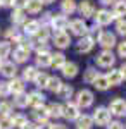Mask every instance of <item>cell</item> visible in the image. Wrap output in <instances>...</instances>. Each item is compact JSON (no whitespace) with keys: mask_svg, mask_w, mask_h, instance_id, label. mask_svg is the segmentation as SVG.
Returning a JSON list of instances; mask_svg holds the SVG:
<instances>
[{"mask_svg":"<svg viewBox=\"0 0 126 129\" xmlns=\"http://www.w3.org/2000/svg\"><path fill=\"white\" fill-rule=\"evenodd\" d=\"M93 100H95V96H93V91L92 89H79L76 93V100H74V103H76L79 109H88V107H92L93 105Z\"/></svg>","mask_w":126,"mask_h":129,"instance_id":"cell-1","label":"cell"},{"mask_svg":"<svg viewBox=\"0 0 126 129\" xmlns=\"http://www.w3.org/2000/svg\"><path fill=\"white\" fill-rule=\"evenodd\" d=\"M68 28L71 29V35H74V36H78V38H83V36H87V33H88V26H87V22L81 19V17L69 21Z\"/></svg>","mask_w":126,"mask_h":129,"instance_id":"cell-2","label":"cell"},{"mask_svg":"<svg viewBox=\"0 0 126 129\" xmlns=\"http://www.w3.org/2000/svg\"><path fill=\"white\" fill-rule=\"evenodd\" d=\"M95 62H97L98 67H109L111 69L116 64V55L112 53V50H102L95 57Z\"/></svg>","mask_w":126,"mask_h":129,"instance_id":"cell-3","label":"cell"},{"mask_svg":"<svg viewBox=\"0 0 126 129\" xmlns=\"http://www.w3.org/2000/svg\"><path fill=\"white\" fill-rule=\"evenodd\" d=\"M97 43L104 50H112L117 45L116 35H114L112 31H102V33H100V36H98V40H97Z\"/></svg>","mask_w":126,"mask_h":129,"instance_id":"cell-4","label":"cell"},{"mask_svg":"<svg viewBox=\"0 0 126 129\" xmlns=\"http://www.w3.org/2000/svg\"><path fill=\"white\" fill-rule=\"evenodd\" d=\"M92 120H93V126H107L111 122V112L107 110V107H97L93 115H92Z\"/></svg>","mask_w":126,"mask_h":129,"instance_id":"cell-5","label":"cell"},{"mask_svg":"<svg viewBox=\"0 0 126 129\" xmlns=\"http://www.w3.org/2000/svg\"><path fill=\"white\" fill-rule=\"evenodd\" d=\"M107 110L111 112V115H116V117H126V100L124 98H114Z\"/></svg>","mask_w":126,"mask_h":129,"instance_id":"cell-6","label":"cell"},{"mask_svg":"<svg viewBox=\"0 0 126 129\" xmlns=\"http://www.w3.org/2000/svg\"><path fill=\"white\" fill-rule=\"evenodd\" d=\"M79 115H81V109L74 102L69 100L66 105H62V117H66L68 120H76Z\"/></svg>","mask_w":126,"mask_h":129,"instance_id":"cell-7","label":"cell"},{"mask_svg":"<svg viewBox=\"0 0 126 129\" xmlns=\"http://www.w3.org/2000/svg\"><path fill=\"white\" fill-rule=\"evenodd\" d=\"M69 19L64 16V14H54L52 16V21H50V29H55V33H60V31L68 29Z\"/></svg>","mask_w":126,"mask_h":129,"instance_id":"cell-8","label":"cell"},{"mask_svg":"<svg viewBox=\"0 0 126 129\" xmlns=\"http://www.w3.org/2000/svg\"><path fill=\"white\" fill-rule=\"evenodd\" d=\"M78 12H79V16H83L81 19H90V17H93V14H95V5H93V2L92 0H81L79 4H78Z\"/></svg>","mask_w":126,"mask_h":129,"instance_id":"cell-9","label":"cell"},{"mask_svg":"<svg viewBox=\"0 0 126 129\" xmlns=\"http://www.w3.org/2000/svg\"><path fill=\"white\" fill-rule=\"evenodd\" d=\"M93 19H95V24L97 26H109L114 17H112V12L107 9H100V10H95V14H93Z\"/></svg>","mask_w":126,"mask_h":129,"instance_id":"cell-10","label":"cell"},{"mask_svg":"<svg viewBox=\"0 0 126 129\" xmlns=\"http://www.w3.org/2000/svg\"><path fill=\"white\" fill-rule=\"evenodd\" d=\"M52 43L57 47V48L64 50L71 45V35L66 33V31H60V33H54L52 35Z\"/></svg>","mask_w":126,"mask_h":129,"instance_id":"cell-11","label":"cell"},{"mask_svg":"<svg viewBox=\"0 0 126 129\" xmlns=\"http://www.w3.org/2000/svg\"><path fill=\"white\" fill-rule=\"evenodd\" d=\"M45 100H47V96L41 91H31V93H28V107H33V109L43 107Z\"/></svg>","mask_w":126,"mask_h":129,"instance_id":"cell-12","label":"cell"},{"mask_svg":"<svg viewBox=\"0 0 126 129\" xmlns=\"http://www.w3.org/2000/svg\"><path fill=\"white\" fill-rule=\"evenodd\" d=\"M7 86H9V95H14V96H16V95L24 93V86H26V84H24V81L21 79V78L16 76V78H12V79L7 83Z\"/></svg>","mask_w":126,"mask_h":129,"instance_id":"cell-13","label":"cell"},{"mask_svg":"<svg viewBox=\"0 0 126 129\" xmlns=\"http://www.w3.org/2000/svg\"><path fill=\"white\" fill-rule=\"evenodd\" d=\"M0 74H2L4 78H7V79H12V78L17 76V66H16L12 60H4V66H2V69H0Z\"/></svg>","mask_w":126,"mask_h":129,"instance_id":"cell-14","label":"cell"},{"mask_svg":"<svg viewBox=\"0 0 126 129\" xmlns=\"http://www.w3.org/2000/svg\"><path fill=\"white\" fill-rule=\"evenodd\" d=\"M93 47H95V41H92L88 36H83L76 43V52L78 53H90L93 50Z\"/></svg>","mask_w":126,"mask_h":129,"instance_id":"cell-15","label":"cell"},{"mask_svg":"<svg viewBox=\"0 0 126 129\" xmlns=\"http://www.w3.org/2000/svg\"><path fill=\"white\" fill-rule=\"evenodd\" d=\"M29 53L31 52H28V50H24V48H14L12 52H10V55H12V62L14 64H24V62H28L29 59Z\"/></svg>","mask_w":126,"mask_h":129,"instance_id":"cell-16","label":"cell"},{"mask_svg":"<svg viewBox=\"0 0 126 129\" xmlns=\"http://www.w3.org/2000/svg\"><path fill=\"white\" fill-rule=\"evenodd\" d=\"M31 115L36 119V124H43V122H49L50 115H49V109L43 105V107H36V109H33L31 112Z\"/></svg>","mask_w":126,"mask_h":129,"instance_id":"cell-17","label":"cell"},{"mask_svg":"<svg viewBox=\"0 0 126 129\" xmlns=\"http://www.w3.org/2000/svg\"><path fill=\"white\" fill-rule=\"evenodd\" d=\"M38 29H40V22L36 19H29L23 24V33H24V36H29V38L35 36Z\"/></svg>","mask_w":126,"mask_h":129,"instance_id":"cell-18","label":"cell"},{"mask_svg":"<svg viewBox=\"0 0 126 129\" xmlns=\"http://www.w3.org/2000/svg\"><path fill=\"white\" fill-rule=\"evenodd\" d=\"M106 79H107V83H109V86H119V84L123 83V76H121L119 69L111 67V71L106 74Z\"/></svg>","mask_w":126,"mask_h":129,"instance_id":"cell-19","label":"cell"},{"mask_svg":"<svg viewBox=\"0 0 126 129\" xmlns=\"http://www.w3.org/2000/svg\"><path fill=\"white\" fill-rule=\"evenodd\" d=\"M62 76L64 78H68V79H73V78H76L78 76V71H79V67H78L76 62H66L64 66H62Z\"/></svg>","mask_w":126,"mask_h":129,"instance_id":"cell-20","label":"cell"},{"mask_svg":"<svg viewBox=\"0 0 126 129\" xmlns=\"http://www.w3.org/2000/svg\"><path fill=\"white\" fill-rule=\"evenodd\" d=\"M126 16V0H116L112 5V17L114 19H124Z\"/></svg>","mask_w":126,"mask_h":129,"instance_id":"cell-21","label":"cell"},{"mask_svg":"<svg viewBox=\"0 0 126 129\" xmlns=\"http://www.w3.org/2000/svg\"><path fill=\"white\" fill-rule=\"evenodd\" d=\"M50 59H52V53H36V57H35V67L36 69H47L50 67Z\"/></svg>","mask_w":126,"mask_h":129,"instance_id":"cell-22","label":"cell"},{"mask_svg":"<svg viewBox=\"0 0 126 129\" xmlns=\"http://www.w3.org/2000/svg\"><path fill=\"white\" fill-rule=\"evenodd\" d=\"M68 60H66V55L62 53V52H55V53H52V59H50V67H54V69H62V66L66 64Z\"/></svg>","mask_w":126,"mask_h":129,"instance_id":"cell-23","label":"cell"},{"mask_svg":"<svg viewBox=\"0 0 126 129\" xmlns=\"http://www.w3.org/2000/svg\"><path fill=\"white\" fill-rule=\"evenodd\" d=\"M5 38H7L9 43H19L24 38V35L17 28H9V29H5Z\"/></svg>","mask_w":126,"mask_h":129,"instance_id":"cell-24","label":"cell"},{"mask_svg":"<svg viewBox=\"0 0 126 129\" xmlns=\"http://www.w3.org/2000/svg\"><path fill=\"white\" fill-rule=\"evenodd\" d=\"M76 9H78L76 0H62V2H60V10H62L64 16H71V14H74Z\"/></svg>","mask_w":126,"mask_h":129,"instance_id":"cell-25","label":"cell"},{"mask_svg":"<svg viewBox=\"0 0 126 129\" xmlns=\"http://www.w3.org/2000/svg\"><path fill=\"white\" fill-rule=\"evenodd\" d=\"M10 21H12V24H14V28L16 26H19V24H24L26 22V12L24 10H17L14 9L12 12H10Z\"/></svg>","mask_w":126,"mask_h":129,"instance_id":"cell-26","label":"cell"},{"mask_svg":"<svg viewBox=\"0 0 126 129\" xmlns=\"http://www.w3.org/2000/svg\"><path fill=\"white\" fill-rule=\"evenodd\" d=\"M41 9H43V4L40 0H28L26 7H24V12H28V14H40Z\"/></svg>","mask_w":126,"mask_h":129,"instance_id":"cell-27","label":"cell"},{"mask_svg":"<svg viewBox=\"0 0 126 129\" xmlns=\"http://www.w3.org/2000/svg\"><path fill=\"white\" fill-rule=\"evenodd\" d=\"M76 126L78 129H92L93 127V120H92V115H87V114H81L76 119Z\"/></svg>","mask_w":126,"mask_h":129,"instance_id":"cell-28","label":"cell"},{"mask_svg":"<svg viewBox=\"0 0 126 129\" xmlns=\"http://www.w3.org/2000/svg\"><path fill=\"white\" fill-rule=\"evenodd\" d=\"M38 72H40V71L36 69L35 66H28V67L23 69V78H21V79L24 81V83H26V81H31V83H33L35 78L38 76Z\"/></svg>","mask_w":126,"mask_h":129,"instance_id":"cell-29","label":"cell"},{"mask_svg":"<svg viewBox=\"0 0 126 129\" xmlns=\"http://www.w3.org/2000/svg\"><path fill=\"white\" fill-rule=\"evenodd\" d=\"M50 36H52V33H50V28L49 26H40V29L36 31V35L35 36H31V38H35L36 41H47L50 40Z\"/></svg>","mask_w":126,"mask_h":129,"instance_id":"cell-30","label":"cell"},{"mask_svg":"<svg viewBox=\"0 0 126 129\" xmlns=\"http://www.w3.org/2000/svg\"><path fill=\"white\" fill-rule=\"evenodd\" d=\"M57 95L62 100L69 102V98H73V95H74V88H73V84H64V83H62V86H60V89L57 91Z\"/></svg>","mask_w":126,"mask_h":129,"instance_id":"cell-31","label":"cell"},{"mask_svg":"<svg viewBox=\"0 0 126 129\" xmlns=\"http://www.w3.org/2000/svg\"><path fill=\"white\" fill-rule=\"evenodd\" d=\"M92 84H93V88H97L98 91H107V89L111 88L109 83H107V79H106V74H98Z\"/></svg>","mask_w":126,"mask_h":129,"instance_id":"cell-32","label":"cell"},{"mask_svg":"<svg viewBox=\"0 0 126 129\" xmlns=\"http://www.w3.org/2000/svg\"><path fill=\"white\" fill-rule=\"evenodd\" d=\"M60 86H62V81H60V78H57V76H50V78H49L47 89H49L50 93H57L59 89H60Z\"/></svg>","mask_w":126,"mask_h":129,"instance_id":"cell-33","label":"cell"},{"mask_svg":"<svg viewBox=\"0 0 126 129\" xmlns=\"http://www.w3.org/2000/svg\"><path fill=\"white\" fill-rule=\"evenodd\" d=\"M47 109H49V115L52 119H60L62 117V105L60 103H50Z\"/></svg>","mask_w":126,"mask_h":129,"instance_id":"cell-34","label":"cell"},{"mask_svg":"<svg viewBox=\"0 0 126 129\" xmlns=\"http://www.w3.org/2000/svg\"><path fill=\"white\" fill-rule=\"evenodd\" d=\"M14 107L17 109H26L28 107V93H21L14 96Z\"/></svg>","mask_w":126,"mask_h":129,"instance_id":"cell-35","label":"cell"},{"mask_svg":"<svg viewBox=\"0 0 126 129\" xmlns=\"http://www.w3.org/2000/svg\"><path fill=\"white\" fill-rule=\"evenodd\" d=\"M49 78H50V76L47 74V72L40 71V72H38V76L35 78V81H33V83H35V84H36L38 88H47V83H49Z\"/></svg>","mask_w":126,"mask_h":129,"instance_id":"cell-36","label":"cell"},{"mask_svg":"<svg viewBox=\"0 0 126 129\" xmlns=\"http://www.w3.org/2000/svg\"><path fill=\"white\" fill-rule=\"evenodd\" d=\"M97 76H98V72H97L95 67H88V69L85 71V74H83V81H85L87 84H92Z\"/></svg>","mask_w":126,"mask_h":129,"instance_id":"cell-37","label":"cell"},{"mask_svg":"<svg viewBox=\"0 0 126 129\" xmlns=\"http://www.w3.org/2000/svg\"><path fill=\"white\" fill-rule=\"evenodd\" d=\"M10 120H12L14 127H21V126H24L28 122V117L24 114H14V115H10Z\"/></svg>","mask_w":126,"mask_h":129,"instance_id":"cell-38","label":"cell"},{"mask_svg":"<svg viewBox=\"0 0 126 129\" xmlns=\"http://www.w3.org/2000/svg\"><path fill=\"white\" fill-rule=\"evenodd\" d=\"M102 28L100 26H97V24H93L92 28H88V33H87V36L90 38L92 41H97L98 40V36H100V33H102Z\"/></svg>","mask_w":126,"mask_h":129,"instance_id":"cell-39","label":"cell"},{"mask_svg":"<svg viewBox=\"0 0 126 129\" xmlns=\"http://www.w3.org/2000/svg\"><path fill=\"white\" fill-rule=\"evenodd\" d=\"M10 115H12V103L0 102V117H10Z\"/></svg>","mask_w":126,"mask_h":129,"instance_id":"cell-40","label":"cell"},{"mask_svg":"<svg viewBox=\"0 0 126 129\" xmlns=\"http://www.w3.org/2000/svg\"><path fill=\"white\" fill-rule=\"evenodd\" d=\"M10 52H12V47H10V43L7 40H2L0 41V59H5V57H9Z\"/></svg>","mask_w":126,"mask_h":129,"instance_id":"cell-41","label":"cell"},{"mask_svg":"<svg viewBox=\"0 0 126 129\" xmlns=\"http://www.w3.org/2000/svg\"><path fill=\"white\" fill-rule=\"evenodd\" d=\"M114 35H119L126 38V19H117L116 21V33Z\"/></svg>","mask_w":126,"mask_h":129,"instance_id":"cell-42","label":"cell"},{"mask_svg":"<svg viewBox=\"0 0 126 129\" xmlns=\"http://www.w3.org/2000/svg\"><path fill=\"white\" fill-rule=\"evenodd\" d=\"M52 16H54L52 12H43V14H41V19L38 21V22H40V26H50Z\"/></svg>","mask_w":126,"mask_h":129,"instance_id":"cell-43","label":"cell"},{"mask_svg":"<svg viewBox=\"0 0 126 129\" xmlns=\"http://www.w3.org/2000/svg\"><path fill=\"white\" fill-rule=\"evenodd\" d=\"M0 129H14L10 117H0Z\"/></svg>","mask_w":126,"mask_h":129,"instance_id":"cell-44","label":"cell"},{"mask_svg":"<svg viewBox=\"0 0 126 129\" xmlns=\"http://www.w3.org/2000/svg\"><path fill=\"white\" fill-rule=\"evenodd\" d=\"M117 57L126 59V40H123L121 43H117Z\"/></svg>","mask_w":126,"mask_h":129,"instance_id":"cell-45","label":"cell"},{"mask_svg":"<svg viewBox=\"0 0 126 129\" xmlns=\"http://www.w3.org/2000/svg\"><path fill=\"white\" fill-rule=\"evenodd\" d=\"M26 2H28V0H12V5H10V7H14V9H17V10H24Z\"/></svg>","mask_w":126,"mask_h":129,"instance_id":"cell-46","label":"cell"},{"mask_svg":"<svg viewBox=\"0 0 126 129\" xmlns=\"http://www.w3.org/2000/svg\"><path fill=\"white\" fill-rule=\"evenodd\" d=\"M107 129H124V124L121 120H111L107 124Z\"/></svg>","mask_w":126,"mask_h":129,"instance_id":"cell-47","label":"cell"},{"mask_svg":"<svg viewBox=\"0 0 126 129\" xmlns=\"http://www.w3.org/2000/svg\"><path fill=\"white\" fill-rule=\"evenodd\" d=\"M7 95H9L7 81H0V98H2V96H7Z\"/></svg>","mask_w":126,"mask_h":129,"instance_id":"cell-48","label":"cell"},{"mask_svg":"<svg viewBox=\"0 0 126 129\" xmlns=\"http://www.w3.org/2000/svg\"><path fill=\"white\" fill-rule=\"evenodd\" d=\"M19 129H36V124H35V122H26V124H24V126H21Z\"/></svg>","mask_w":126,"mask_h":129,"instance_id":"cell-49","label":"cell"},{"mask_svg":"<svg viewBox=\"0 0 126 129\" xmlns=\"http://www.w3.org/2000/svg\"><path fill=\"white\" fill-rule=\"evenodd\" d=\"M50 129H69L66 124H50Z\"/></svg>","mask_w":126,"mask_h":129,"instance_id":"cell-50","label":"cell"},{"mask_svg":"<svg viewBox=\"0 0 126 129\" xmlns=\"http://www.w3.org/2000/svg\"><path fill=\"white\" fill-rule=\"evenodd\" d=\"M119 72H121V76H123V81H124V79H126V62L123 64V66H121V67H119Z\"/></svg>","mask_w":126,"mask_h":129,"instance_id":"cell-51","label":"cell"},{"mask_svg":"<svg viewBox=\"0 0 126 129\" xmlns=\"http://www.w3.org/2000/svg\"><path fill=\"white\" fill-rule=\"evenodd\" d=\"M36 129H50L49 122H43V124H36Z\"/></svg>","mask_w":126,"mask_h":129,"instance_id":"cell-52","label":"cell"},{"mask_svg":"<svg viewBox=\"0 0 126 129\" xmlns=\"http://www.w3.org/2000/svg\"><path fill=\"white\" fill-rule=\"evenodd\" d=\"M98 2H100L102 5H114V2H116V0H98Z\"/></svg>","mask_w":126,"mask_h":129,"instance_id":"cell-53","label":"cell"},{"mask_svg":"<svg viewBox=\"0 0 126 129\" xmlns=\"http://www.w3.org/2000/svg\"><path fill=\"white\" fill-rule=\"evenodd\" d=\"M2 2V7H10L12 5V0H0Z\"/></svg>","mask_w":126,"mask_h":129,"instance_id":"cell-54","label":"cell"},{"mask_svg":"<svg viewBox=\"0 0 126 129\" xmlns=\"http://www.w3.org/2000/svg\"><path fill=\"white\" fill-rule=\"evenodd\" d=\"M40 2H41V4H43V5H45V4H54V2H55V0H40Z\"/></svg>","mask_w":126,"mask_h":129,"instance_id":"cell-55","label":"cell"},{"mask_svg":"<svg viewBox=\"0 0 126 129\" xmlns=\"http://www.w3.org/2000/svg\"><path fill=\"white\" fill-rule=\"evenodd\" d=\"M2 66H4V59H0V69H2Z\"/></svg>","mask_w":126,"mask_h":129,"instance_id":"cell-56","label":"cell"},{"mask_svg":"<svg viewBox=\"0 0 126 129\" xmlns=\"http://www.w3.org/2000/svg\"><path fill=\"white\" fill-rule=\"evenodd\" d=\"M0 9H2V2H0Z\"/></svg>","mask_w":126,"mask_h":129,"instance_id":"cell-57","label":"cell"},{"mask_svg":"<svg viewBox=\"0 0 126 129\" xmlns=\"http://www.w3.org/2000/svg\"><path fill=\"white\" fill-rule=\"evenodd\" d=\"M124 127H126V126H124Z\"/></svg>","mask_w":126,"mask_h":129,"instance_id":"cell-58","label":"cell"}]
</instances>
